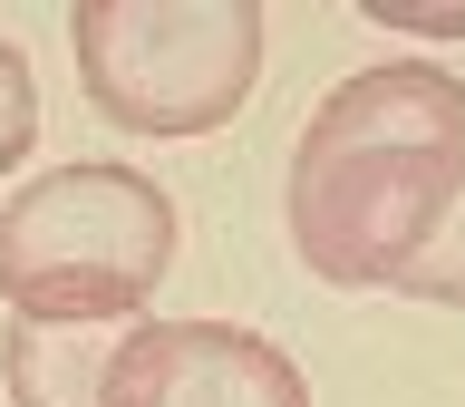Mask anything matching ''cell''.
Instances as JSON below:
<instances>
[{
    "label": "cell",
    "instance_id": "cell-4",
    "mask_svg": "<svg viewBox=\"0 0 465 407\" xmlns=\"http://www.w3.org/2000/svg\"><path fill=\"white\" fill-rule=\"evenodd\" d=\"M107 407H311V378L291 369V349L232 320H136Z\"/></svg>",
    "mask_w": 465,
    "mask_h": 407
},
{
    "label": "cell",
    "instance_id": "cell-3",
    "mask_svg": "<svg viewBox=\"0 0 465 407\" xmlns=\"http://www.w3.org/2000/svg\"><path fill=\"white\" fill-rule=\"evenodd\" d=\"M87 107L126 136H213L262 78V0H78Z\"/></svg>",
    "mask_w": 465,
    "mask_h": 407
},
{
    "label": "cell",
    "instance_id": "cell-1",
    "mask_svg": "<svg viewBox=\"0 0 465 407\" xmlns=\"http://www.w3.org/2000/svg\"><path fill=\"white\" fill-rule=\"evenodd\" d=\"M465 184V78L436 58L349 68L291 145V253L330 291H378Z\"/></svg>",
    "mask_w": 465,
    "mask_h": 407
},
{
    "label": "cell",
    "instance_id": "cell-7",
    "mask_svg": "<svg viewBox=\"0 0 465 407\" xmlns=\"http://www.w3.org/2000/svg\"><path fill=\"white\" fill-rule=\"evenodd\" d=\"M29 136H39V87H29V58L0 39V165H20Z\"/></svg>",
    "mask_w": 465,
    "mask_h": 407
},
{
    "label": "cell",
    "instance_id": "cell-6",
    "mask_svg": "<svg viewBox=\"0 0 465 407\" xmlns=\"http://www.w3.org/2000/svg\"><path fill=\"white\" fill-rule=\"evenodd\" d=\"M388 291H407V301H436V311H465V184H456V204L427 223V243L388 272Z\"/></svg>",
    "mask_w": 465,
    "mask_h": 407
},
{
    "label": "cell",
    "instance_id": "cell-5",
    "mask_svg": "<svg viewBox=\"0 0 465 407\" xmlns=\"http://www.w3.org/2000/svg\"><path fill=\"white\" fill-rule=\"evenodd\" d=\"M126 330H136V320H20L10 311V330H0L10 407H107Z\"/></svg>",
    "mask_w": 465,
    "mask_h": 407
},
{
    "label": "cell",
    "instance_id": "cell-8",
    "mask_svg": "<svg viewBox=\"0 0 465 407\" xmlns=\"http://www.w3.org/2000/svg\"><path fill=\"white\" fill-rule=\"evenodd\" d=\"M369 20H388V29H427V39H465V0H369Z\"/></svg>",
    "mask_w": 465,
    "mask_h": 407
},
{
    "label": "cell",
    "instance_id": "cell-2",
    "mask_svg": "<svg viewBox=\"0 0 465 407\" xmlns=\"http://www.w3.org/2000/svg\"><path fill=\"white\" fill-rule=\"evenodd\" d=\"M174 272V204L136 165H49L0 204V311L145 320Z\"/></svg>",
    "mask_w": 465,
    "mask_h": 407
}]
</instances>
